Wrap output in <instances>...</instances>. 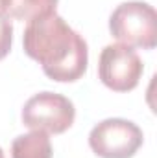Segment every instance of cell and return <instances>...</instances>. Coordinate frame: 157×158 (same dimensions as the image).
<instances>
[{"instance_id":"obj_1","label":"cell","mask_w":157,"mask_h":158,"mask_svg":"<svg viewBox=\"0 0 157 158\" xmlns=\"http://www.w3.org/2000/svg\"><path fill=\"white\" fill-rule=\"evenodd\" d=\"M22 44L26 55L37 61L52 81L72 83L87 72V42L57 13L30 20Z\"/></svg>"},{"instance_id":"obj_2","label":"cell","mask_w":157,"mask_h":158,"mask_svg":"<svg viewBox=\"0 0 157 158\" xmlns=\"http://www.w3.org/2000/svg\"><path fill=\"white\" fill-rule=\"evenodd\" d=\"M109 31L120 44L152 50L157 44V13L154 6L139 0L117 6L109 19Z\"/></svg>"},{"instance_id":"obj_3","label":"cell","mask_w":157,"mask_h":158,"mask_svg":"<svg viewBox=\"0 0 157 158\" xmlns=\"http://www.w3.org/2000/svg\"><path fill=\"white\" fill-rule=\"evenodd\" d=\"M76 109L72 101L56 92H39L22 107V123L32 131L61 134L72 127Z\"/></svg>"},{"instance_id":"obj_4","label":"cell","mask_w":157,"mask_h":158,"mask_svg":"<svg viewBox=\"0 0 157 158\" xmlns=\"http://www.w3.org/2000/svg\"><path fill=\"white\" fill-rule=\"evenodd\" d=\"M142 142L144 136L139 125L122 118L104 119L89 134V145L100 158H131Z\"/></svg>"},{"instance_id":"obj_5","label":"cell","mask_w":157,"mask_h":158,"mask_svg":"<svg viewBox=\"0 0 157 158\" xmlns=\"http://www.w3.org/2000/svg\"><path fill=\"white\" fill-rule=\"evenodd\" d=\"M144 66L139 53L126 44H107L98 59V77L100 81L115 90L129 92L133 90L142 77Z\"/></svg>"},{"instance_id":"obj_6","label":"cell","mask_w":157,"mask_h":158,"mask_svg":"<svg viewBox=\"0 0 157 158\" xmlns=\"http://www.w3.org/2000/svg\"><path fill=\"white\" fill-rule=\"evenodd\" d=\"M52 142L43 131L20 134L11 143V158H52Z\"/></svg>"},{"instance_id":"obj_7","label":"cell","mask_w":157,"mask_h":158,"mask_svg":"<svg viewBox=\"0 0 157 158\" xmlns=\"http://www.w3.org/2000/svg\"><path fill=\"white\" fill-rule=\"evenodd\" d=\"M59 0H11L7 17H13L22 22H30L44 15L56 13Z\"/></svg>"},{"instance_id":"obj_8","label":"cell","mask_w":157,"mask_h":158,"mask_svg":"<svg viewBox=\"0 0 157 158\" xmlns=\"http://www.w3.org/2000/svg\"><path fill=\"white\" fill-rule=\"evenodd\" d=\"M13 42V26L7 15H0V59H4Z\"/></svg>"},{"instance_id":"obj_9","label":"cell","mask_w":157,"mask_h":158,"mask_svg":"<svg viewBox=\"0 0 157 158\" xmlns=\"http://www.w3.org/2000/svg\"><path fill=\"white\" fill-rule=\"evenodd\" d=\"M9 4H11V0H0V15H7Z\"/></svg>"},{"instance_id":"obj_10","label":"cell","mask_w":157,"mask_h":158,"mask_svg":"<svg viewBox=\"0 0 157 158\" xmlns=\"http://www.w3.org/2000/svg\"><path fill=\"white\" fill-rule=\"evenodd\" d=\"M0 158H6V156H4V151H2V147H0Z\"/></svg>"}]
</instances>
